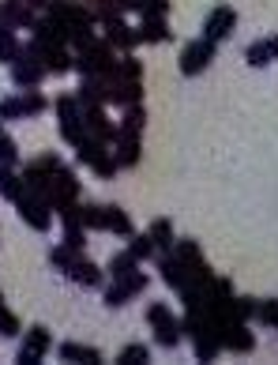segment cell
Instances as JSON below:
<instances>
[{"label": "cell", "mask_w": 278, "mask_h": 365, "mask_svg": "<svg viewBox=\"0 0 278 365\" xmlns=\"http://www.w3.org/2000/svg\"><path fill=\"white\" fill-rule=\"evenodd\" d=\"M173 252L181 256V264L188 267V275H192V282H203L215 275L210 272V264H207V256H203V249H200V241H188V237H177V245H173Z\"/></svg>", "instance_id": "obj_8"}, {"label": "cell", "mask_w": 278, "mask_h": 365, "mask_svg": "<svg viewBox=\"0 0 278 365\" xmlns=\"http://www.w3.org/2000/svg\"><path fill=\"white\" fill-rule=\"evenodd\" d=\"M210 61H215V42L192 38V42H184V49H181V76H200V72H207Z\"/></svg>", "instance_id": "obj_9"}, {"label": "cell", "mask_w": 278, "mask_h": 365, "mask_svg": "<svg viewBox=\"0 0 278 365\" xmlns=\"http://www.w3.org/2000/svg\"><path fill=\"white\" fill-rule=\"evenodd\" d=\"M23 94V110H26V117H38V113H46L49 110V98L38 87H31V91H19Z\"/></svg>", "instance_id": "obj_33"}, {"label": "cell", "mask_w": 278, "mask_h": 365, "mask_svg": "<svg viewBox=\"0 0 278 365\" xmlns=\"http://www.w3.org/2000/svg\"><path fill=\"white\" fill-rule=\"evenodd\" d=\"M113 158H117V166H121V170L139 166V158H143V143H139V136H128V132H121V136H117V151H113Z\"/></svg>", "instance_id": "obj_19"}, {"label": "cell", "mask_w": 278, "mask_h": 365, "mask_svg": "<svg viewBox=\"0 0 278 365\" xmlns=\"http://www.w3.org/2000/svg\"><path fill=\"white\" fill-rule=\"evenodd\" d=\"M117 128L128 132V136H143V128H147V110H143V102H139V106H128Z\"/></svg>", "instance_id": "obj_27"}, {"label": "cell", "mask_w": 278, "mask_h": 365, "mask_svg": "<svg viewBox=\"0 0 278 365\" xmlns=\"http://www.w3.org/2000/svg\"><path fill=\"white\" fill-rule=\"evenodd\" d=\"M64 275H68L72 282H79V287H87V290H102L105 287V272H102L95 260H87V256H79V260Z\"/></svg>", "instance_id": "obj_17"}, {"label": "cell", "mask_w": 278, "mask_h": 365, "mask_svg": "<svg viewBox=\"0 0 278 365\" xmlns=\"http://www.w3.org/2000/svg\"><path fill=\"white\" fill-rule=\"evenodd\" d=\"M57 354L64 358V361H79V365H95V361H102V350H95V346H87V343H60L57 346Z\"/></svg>", "instance_id": "obj_21"}, {"label": "cell", "mask_w": 278, "mask_h": 365, "mask_svg": "<svg viewBox=\"0 0 278 365\" xmlns=\"http://www.w3.org/2000/svg\"><path fill=\"white\" fill-rule=\"evenodd\" d=\"M105 272H109L113 279H128L132 272H139V260H136V256H132L128 249H121V252H113V256H109Z\"/></svg>", "instance_id": "obj_26"}, {"label": "cell", "mask_w": 278, "mask_h": 365, "mask_svg": "<svg viewBox=\"0 0 278 365\" xmlns=\"http://www.w3.org/2000/svg\"><path fill=\"white\" fill-rule=\"evenodd\" d=\"M87 8L95 11V19H98V23H109V19H117V16H121L113 0H87Z\"/></svg>", "instance_id": "obj_39"}, {"label": "cell", "mask_w": 278, "mask_h": 365, "mask_svg": "<svg viewBox=\"0 0 278 365\" xmlns=\"http://www.w3.org/2000/svg\"><path fill=\"white\" fill-rule=\"evenodd\" d=\"M102 26H105V42H109L113 49L132 53V49L139 46V31H136V26H128V23H124V16H117V19L102 23Z\"/></svg>", "instance_id": "obj_14"}, {"label": "cell", "mask_w": 278, "mask_h": 365, "mask_svg": "<svg viewBox=\"0 0 278 365\" xmlns=\"http://www.w3.org/2000/svg\"><path fill=\"white\" fill-rule=\"evenodd\" d=\"M256 320H263L267 328H274V331H278V297H267V302H260Z\"/></svg>", "instance_id": "obj_40"}, {"label": "cell", "mask_w": 278, "mask_h": 365, "mask_svg": "<svg viewBox=\"0 0 278 365\" xmlns=\"http://www.w3.org/2000/svg\"><path fill=\"white\" fill-rule=\"evenodd\" d=\"M98 42V34H95V26H72V38H68V46L75 49V53H83V49H90Z\"/></svg>", "instance_id": "obj_36"}, {"label": "cell", "mask_w": 278, "mask_h": 365, "mask_svg": "<svg viewBox=\"0 0 278 365\" xmlns=\"http://www.w3.org/2000/svg\"><path fill=\"white\" fill-rule=\"evenodd\" d=\"M26 4H31V8H42V11H46V8L53 4V0H26Z\"/></svg>", "instance_id": "obj_46"}, {"label": "cell", "mask_w": 278, "mask_h": 365, "mask_svg": "<svg viewBox=\"0 0 278 365\" xmlns=\"http://www.w3.org/2000/svg\"><path fill=\"white\" fill-rule=\"evenodd\" d=\"M79 106H109V83L102 76H83L75 87Z\"/></svg>", "instance_id": "obj_18"}, {"label": "cell", "mask_w": 278, "mask_h": 365, "mask_svg": "<svg viewBox=\"0 0 278 365\" xmlns=\"http://www.w3.org/2000/svg\"><path fill=\"white\" fill-rule=\"evenodd\" d=\"M64 166L60 162V155H53V151H46V155H38L34 162H26L23 166V185L31 188V192H38L49 204V192H53V178H57V170Z\"/></svg>", "instance_id": "obj_2"}, {"label": "cell", "mask_w": 278, "mask_h": 365, "mask_svg": "<svg viewBox=\"0 0 278 365\" xmlns=\"http://www.w3.org/2000/svg\"><path fill=\"white\" fill-rule=\"evenodd\" d=\"M26 192V185H23V178L11 166H4V162H0V196L4 200H11V204H16V200Z\"/></svg>", "instance_id": "obj_25"}, {"label": "cell", "mask_w": 278, "mask_h": 365, "mask_svg": "<svg viewBox=\"0 0 278 365\" xmlns=\"http://www.w3.org/2000/svg\"><path fill=\"white\" fill-rule=\"evenodd\" d=\"M16 211H19V219H23L26 226L38 230V234H46V230L53 226V215H49L53 207H49L38 192H31V188H26V192L16 200Z\"/></svg>", "instance_id": "obj_6"}, {"label": "cell", "mask_w": 278, "mask_h": 365, "mask_svg": "<svg viewBox=\"0 0 278 365\" xmlns=\"http://www.w3.org/2000/svg\"><path fill=\"white\" fill-rule=\"evenodd\" d=\"M0 162H4V166H16V162H19V147L4 132V125H0Z\"/></svg>", "instance_id": "obj_38"}, {"label": "cell", "mask_w": 278, "mask_h": 365, "mask_svg": "<svg viewBox=\"0 0 278 365\" xmlns=\"http://www.w3.org/2000/svg\"><path fill=\"white\" fill-rule=\"evenodd\" d=\"M166 11H169V0H139V16H143V19L166 16Z\"/></svg>", "instance_id": "obj_42"}, {"label": "cell", "mask_w": 278, "mask_h": 365, "mask_svg": "<svg viewBox=\"0 0 278 365\" xmlns=\"http://www.w3.org/2000/svg\"><path fill=\"white\" fill-rule=\"evenodd\" d=\"M8 68H11V83L23 87V91L38 87V83L49 76V68L42 64V57H38V46H34V42H23V46H19V57L11 61Z\"/></svg>", "instance_id": "obj_3"}, {"label": "cell", "mask_w": 278, "mask_h": 365, "mask_svg": "<svg viewBox=\"0 0 278 365\" xmlns=\"http://www.w3.org/2000/svg\"><path fill=\"white\" fill-rule=\"evenodd\" d=\"M75 72L79 79L83 76H102L105 83H121V57H117V49L109 42H95L90 49L75 53Z\"/></svg>", "instance_id": "obj_1"}, {"label": "cell", "mask_w": 278, "mask_h": 365, "mask_svg": "<svg viewBox=\"0 0 278 365\" xmlns=\"http://www.w3.org/2000/svg\"><path fill=\"white\" fill-rule=\"evenodd\" d=\"M147 234H151V241H154V249H158V252H173L177 237H173V222H169V219H154Z\"/></svg>", "instance_id": "obj_24"}, {"label": "cell", "mask_w": 278, "mask_h": 365, "mask_svg": "<svg viewBox=\"0 0 278 365\" xmlns=\"http://www.w3.org/2000/svg\"><path fill=\"white\" fill-rule=\"evenodd\" d=\"M26 110H23V94H8L0 98V120H23Z\"/></svg>", "instance_id": "obj_35"}, {"label": "cell", "mask_w": 278, "mask_h": 365, "mask_svg": "<svg viewBox=\"0 0 278 365\" xmlns=\"http://www.w3.org/2000/svg\"><path fill=\"white\" fill-rule=\"evenodd\" d=\"M83 125H87L90 136H98L102 143H117V136H121V128L105 117V106H83Z\"/></svg>", "instance_id": "obj_13"}, {"label": "cell", "mask_w": 278, "mask_h": 365, "mask_svg": "<svg viewBox=\"0 0 278 365\" xmlns=\"http://www.w3.org/2000/svg\"><path fill=\"white\" fill-rule=\"evenodd\" d=\"M218 339H222V350H230V354H252L256 350V335L248 331V324H222Z\"/></svg>", "instance_id": "obj_12"}, {"label": "cell", "mask_w": 278, "mask_h": 365, "mask_svg": "<svg viewBox=\"0 0 278 365\" xmlns=\"http://www.w3.org/2000/svg\"><path fill=\"white\" fill-rule=\"evenodd\" d=\"M147 324L154 328V343L162 350H173L181 343V335H184V324L173 317V309H169L166 302H151L147 305Z\"/></svg>", "instance_id": "obj_4"}, {"label": "cell", "mask_w": 278, "mask_h": 365, "mask_svg": "<svg viewBox=\"0 0 278 365\" xmlns=\"http://www.w3.org/2000/svg\"><path fill=\"white\" fill-rule=\"evenodd\" d=\"M117 361H124V365H147L151 361V346H143V343H128L121 354H117Z\"/></svg>", "instance_id": "obj_34"}, {"label": "cell", "mask_w": 278, "mask_h": 365, "mask_svg": "<svg viewBox=\"0 0 278 365\" xmlns=\"http://www.w3.org/2000/svg\"><path fill=\"white\" fill-rule=\"evenodd\" d=\"M64 245L87 249V230H83V226H64Z\"/></svg>", "instance_id": "obj_44"}, {"label": "cell", "mask_w": 278, "mask_h": 365, "mask_svg": "<svg viewBox=\"0 0 278 365\" xmlns=\"http://www.w3.org/2000/svg\"><path fill=\"white\" fill-rule=\"evenodd\" d=\"M237 31V8H230V4H218L215 11L207 16V23H203V38L207 42H226V38Z\"/></svg>", "instance_id": "obj_10"}, {"label": "cell", "mask_w": 278, "mask_h": 365, "mask_svg": "<svg viewBox=\"0 0 278 365\" xmlns=\"http://www.w3.org/2000/svg\"><path fill=\"white\" fill-rule=\"evenodd\" d=\"M128 252L136 256L139 264H143V260H154V256H158V249H154L151 234H132V237H128Z\"/></svg>", "instance_id": "obj_31"}, {"label": "cell", "mask_w": 278, "mask_h": 365, "mask_svg": "<svg viewBox=\"0 0 278 365\" xmlns=\"http://www.w3.org/2000/svg\"><path fill=\"white\" fill-rule=\"evenodd\" d=\"M79 256H83V249H72V245H64V241H60V245L49 249V264L57 267V272H68V267L79 260Z\"/></svg>", "instance_id": "obj_30"}, {"label": "cell", "mask_w": 278, "mask_h": 365, "mask_svg": "<svg viewBox=\"0 0 278 365\" xmlns=\"http://www.w3.org/2000/svg\"><path fill=\"white\" fill-rule=\"evenodd\" d=\"M113 4H117L121 16H128V11H136V16H139V0H113Z\"/></svg>", "instance_id": "obj_45"}, {"label": "cell", "mask_w": 278, "mask_h": 365, "mask_svg": "<svg viewBox=\"0 0 278 365\" xmlns=\"http://www.w3.org/2000/svg\"><path fill=\"white\" fill-rule=\"evenodd\" d=\"M147 287H151L147 275H143V272H132L128 279H113L109 287H102V297H105V305H109V309H121V305H128L132 297L143 294Z\"/></svg>", "instance_id": "obj_5"}, {"label": "cell", "mask_w": 278, "mask_h": 365, "mask_svg": "<svg viewBox=\"0 0 278 365\" xmlns=\"http://www.w3.org/2000/svg\"><path fill=\"white\" fill-rule=\"evenodd\" d=\"M75 155H79V162H83V166H95L102 155H109V143H102L98 136H90V132H87V140L75 147Z\"/></svg>", "instance_id": "obj_28"}, {"label": "cell", "mask_w": 278, "mask_h": 365, "mask_svg": "<svg viewBox=\"0 0 278 365\" xmlns=\"http://www.w3.org/2000/svg\"><path fill=\"white\" fill-rule=\"evenodd\" d=\"M245 61L252 64V68H267V64L274 61V53H271V42H267V38H263V42H252V46H248V49H245Z\"/></svg>", "instance_id": "obj_32"}, {"label": "cell", "mask_w": 278, "mask_h": 365, "mask_svg": "<svg viewBox=\"0 0 278 365\" xmlns=\"http://www.w3.org/2000/svg\"><path fill=\"white\" fill-rule=\"evenodd\" d=\"M83 226L87 230H109V222H105V204H83Z\"/></svg>", "instance_id": "obj_37"}, {"label": "cell", "mask_w": 278, "mask_h": 365, "mask_svg": "<svg viewBox=\"0 0 278 365\" xmlns=\"http://www.w3.org/2000/svg\"><path fill=\"white\" fill-rule=\"evenodd\" d=\"M267 42H271V53H274V61H278V34H271Z\"/></svg>", "instance_id": "obj_47"}, {"label": "cell", "mask_w": 278, "mask_h": 365, "mask_svg": "<svg viewBox=\"0 0 278 365\" xmlns=\"http://www.w3.org/2000/svg\"><path fill=\"white\" fill-rule=\"evenodd\" d=\"M105 222L117 237H132L136 234V222H132V215L121 207V204H105Z\"/></svg>", "instance_id": "obj_23"}, {"label": "cell", "mask_w": 278, "mask_h": 365, "mask_svg": "<svg viewBox=\"0 0 278 365\" xmlns=\"http://www.w3.org/2000/svg\"><path fill=\"white\" fill-rule=\"evenodd\" d=\"M19 38H16V26H8V23H0V61L4 64H11L19 57Z\"/></svg>", "instance_id": "obj_29"}, {"label": "cell", "mask_w": 278, "mask_h": 365, "mask_svg": "<svg viewBox=\"0 0 278 365\" xmlns=\"http://www.w3.org/2000/svg\"><path fill=\"white\" fill-rule=\"evenodd\" d=\"M0 23L16 26V31H34L38 16L26 0H4V4H0Z\"/></svg>", "instance_id": "obj_16"}, {"label": "cell", "mask_w": 278, "mask_h": 365, "mask_svg": "<svg viewBox=\"0 0 278 365\" xmlns=\"http://www.w3.org/2000/svg\"><path fill=\"white\" fill-rule=\"evenodd\" d=\"M158 272H162V279H166V287H173L177 294L192 282V275H188V267L181 264V256L177 252H158Z\"/></svg>", "instance_id": "obj_15"}, {"label": "cell", "mask_w": 278, "mask_h": 365, "mask_svg": "<svg viewBox=\"0 0 278 365\" xmlns=\"http://www.w3.org/2000/svg\"><path fill=\"white\" fill-rule=\"evenodd\" d=\"M139 42H169V38H173V31H169V23H166V16H154V19H143L139 26Z\"/></svg>", "instance_id": "obj_22"}, {"label": "cell", "mask_w": 278, "mask_h": 365, "mask_svg": "<svg viewBox=\"0 0 278 365\" xmlns=\"http://www.w3.org/2000/svg\"><path fill=\"white\" fill-rule=\"evenodd\" d=\"M49 346H53V335L49 328H42V324H34L31 331L23 335V343L16 350V365H38L46 354H49Z\"/></svg>", "instance_id": "obj_7"}, {"label": "cell", "mask_w": 278, "mask_h": 365, "mask_svg": "<svg viewBox=\"0 0 278 365\" xmlns=\"http://www.w3.org/2000/svg\"><path fill=\"white\" fill-rule=\"evenodd\" d=\"M0 335H4V339L19 335V317L11 313V309H4V302H0Z\"/></svg>", "instance_id": "obj_41"}, {"label": "cell", "mask_w": 278, "mask_h": 365, "mask_svg": "<svg viewBox=\"0 0 278 365\" xmlns=\"http://www.w3.org/2000/svg\"><path fill=\"white\" fill-rule=\"evenodd\" d=\"M46 11H49V16H57V19H64L68 26H95L98 23L95 11L87 8V0H53Z\"/></svg>", "instance_id": "obj_11"}, {"label": "cell", "mask_w": 278, "mask_h": 365, "mask_svg": "<svg viewBox=\"0 0 278 365\" xmlns=\"http://www.w3.org/2000/svg\"><path fill=\"white\" fill-rule=\"evenodd\" d=\"M121 79H143V64L132 57V53L121 57Z\"/></svg>", "instance_id": "obj_43"}, {"label": "cell", "mask_w": 278, "mask_h": 365, "mask_svg": "<svg viewBox=\"0 0 278 365\" xmlns=\"http://www.w3.org/2000/svg\"><path fill=\"white\" fill-rule=\"evenodd\" d=\"M109 102L128 110V106H139L143 102V79H121V83L109 87Z\"/></svg>", "instance_id": "obj_20"}]
</instances>
